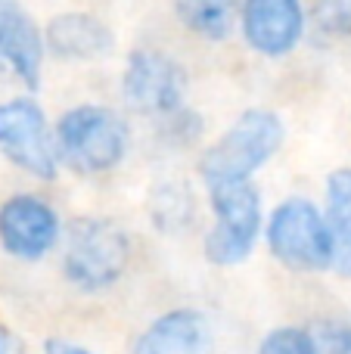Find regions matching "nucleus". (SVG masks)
<instances>
[{
    "label": "nucleus",
    "mask_w": 351,
    "mask_h": 354,
    "mask_svg": "<svg viewBox=\"0 0 351 354\" xmlns=\"http://www.w3.org/2000/svg\"><path fill=\"white\" fill-rule=\"evenodd\" d=\"M305 0H240L236 31L252 53L265 59H283L296 53L308 35Z\"/></svg>",
    "instance_id": "9"
},
{
    "label": "nucleus",
    "mask_w": 351,
    "mask_h": 354,
    "mask_svg": "<svg viewBox=\"0 0 351 354\" xmlns=\"http://www.w3.org/2000/svg\"><path fill=\"white\" fill-rule=\"evenodd\" d=\"M131 354H218V336L202 308L178 305L155 314L137 333Z\"/></svg>",
    "instance_id": "10"
},
{
    "label": "nucleus",
    "mask_w": 351,
    "mask_h": 354,
    "mask_svg": "<svg viewBox=\"0 0 351 354\" xmlns=\"http://www.w3.org/2000/svg\"><path fill=\"white\" fill-rule=\"evenodd\" d=\"M44 50L59 62H97L115 50V31L109 22L87 10H62L41 25Z\"/></svg>",
    "instance_id": "12"
},
{
    "label": "nucleus",
    "mask_w": 351,
    "mask_h": 354,
    "mask_svg": "<svg viewBox=\"0 0 351 354\" xmlns=\"http://www.w3.org/2000/svg\"><path fill=\"white\" fill-rule=\"evenodd\" d=\"M0 156L22 174L50 183L59 177L53 122L31 93L0 100Z\"/></svg>",
    "instance_id": "7"
},
{
    "label": "nucleus",
    "mask_w": 351,
    "mask_h": 354,
    "mask_svg": "<svg viewBox=\"0 0 351 354\" xmlns=\"http://www.w3.org/2000/svg\"><path fill=\"white\" fill-rule=\"evenodd\" d=\"M44 31L22 0H0V66L35 97L44 75Z\"/></svg>",
    "instance_id": "11"
},
{
    "label": "nucleus",
    "mask_w": 351,
    "mask_h": 354,
    "mask_svg": "<svg viewBox=\"0 0 351 354\" xmlns=\"http://www.w3.org/2000/svg\"><path fill=\"white\" fill-rule=\"evenodd\" d=\"M286 143V124L267 106H249L234 118L218 140L199 153L196 171L202 187L209 183H236L255 180V174L277 159Z\"/></svg>",
    "instance_id": "3"
},
{
    "label": "nucleus",
    "mask_w": 351,
    "mask_h": 354,
    "mask_svg": "<svg viewBox=\"0 0 351 354\" xmlns=\"http://www.w3.org/2000/svg\"><path fill=\"white\" fill-rule=\"evenodd\" d=\"M53 147L59 168L81 177H99L115 171L128 159L134 131L115 106L78 103L53 122Z\"/></svg>",
    "instance_id": "1"
},
{
    "label": "nucleus",
    "mask_w": 351,
    "mask_h": 354,
    "mask_svg": "<svg viewBox=\"0 0 351 354\" xmlns=\"http://www.w3.org/2000/svg\"><path fill=\"white\" fill-rule=\"evenodd\" d=\"M62 214L41 193L19 189L0 202V249L25 264L44 261L62 245Z\"/></svg>",
    "instance_id": "8"
},
{
    "label": "nucleus",
    "mask_w": 351,
    "mask_h": 354,
    "mask_svg": "<svg viewBox=\"0 0 351 354\" xmlns=\"http://www.w3.org/2000/svg\"><path fill=\"white\" fill-rule=\"evenodd\" d=\"M171 12L190 35L209 44L227 41L236 31V10L240 0H168Z\"/></svg>",
    "instance_id": "15"
},
{
    "label": "nucleus",
    "mask_w": 351,
    "mask_h": 354,
    "mask_svg": "<svg viewBox=\"0 0 351 354\" xmlns=\"http://www.w3.org/2000/svg\"><path fill=\"white\" fill-rule=\"evenodd\" d=\"M205 199L211 208V227L202 236V255L211 268H240L261 243L265 202L255 180L209 183Z\"/></svg>",
    "instance_id": "5"
},
{
    "label": "nucleus",
    "mask_w": 351,
    "mask_h": 354,
    "mask_svg": "<svg viewBox=\"0 0 351 354\" xmlns=\"http://www.w3.org/2000/svg\"><path fill=\"white\" fill-rule=\"evenodd\" d=\"M124 103L134 112L149 118H171L187 106L190 75L184 62L162 47H134L128 50L118 78Z\"/></svg>",
    "instance_id": "6"
},
{
    "label": "nucleus",
    "mask_w": 351,
    "mask_h": 354,
    "mask_svg": "<svg viewBox=\"0 0 351 354\" xmlns=\"http://www.w3.org/2000/svg\"><path fill=\"white\" fill-rule=\"evenodd\" d=\"M16 339H12V333L6 330L3 324H0V354H16Z\"/></svg>",
    "instance_id": "20"
},
{
    "label": "nucleus",
    "mask_w": 351,
    "mask_h": 354,
    "mask_svg": "<svg viewBox=\"0 0 351 354\" xmlns=\"http://www.w3.org/2000/svg\"><path fill=\"white\" fill-rule=\"evenodd\" d=\"M323 218L333 233V270L351 280V165H339L323 177Z\"/></svg>",
    "instance_id": "14"
},
{
    "label": "nucleus",
    "mask_w": 351,
    "mask_h": 354,
    "mask_svg": "<svg viewBox=\"0 0 351 354\" xmlns=\"http://www.w3.org/2000/svg\"><path fill=\"white\" fill-rule=\"evenodd\" d=\"M146 214L149 224L159 233L184 236L187 230H193L199 214V196L193 189V183H187L184 177H165L155 187H149Z\"/></svg>",
    "instance_id": "13"
},
{
    "label": "nucleus",
    "mask_w": 351,
    "mask_h": 354,
    "mask_svg": "<svg viewBox=\"0 0 351 354\" xmlns=\"http://www.w3.org/2000/svg\"><path fill=\"white\" fill-rule=\"evenodd\" d=\"M255 354H317L308 324H283L261 336Z\"/></svg>",
    "instance_id": "16"
},
{
    "label": "nucleus",
    "mask_w": 351,
    "mask_h": 354,
    "mask_svg": "<svg viewBox=\"0 0 351 354\" xmlns=\"http://www.w3.org/2000/svg\"><path fill=\"white\" fill-rule=\"evenodd\" d=\"M317 354H351V320L345 317H317L308 324Z\"/></svg>",
    "instance_id": "18"
},
{
    "label": "nucleus",
    "mask_w": 351,
    "mask_h": 354,
    "mask_svg": "<svg viewBox=\"0 0 351 354\" xmlns=\"http://www.w3.org/2000/svg\"><path fill=\"white\" fill-rule=\"evenodd\" d=\"M41 354H97V351H91L87 345H81V342H72V339L53 336V339H44Z\"/></svg>",
    "instance_id": "19"
},
{
    "label": "nucleus",
    "mask_w": 351,
    "mask_h": 354,
    "mask_svg": "<svg viewBox=\"0 0 351 354\" xmlns=\"http://www.w3.org/2000/svg\"><path fill=\"white\" fill-rule=\"evenodd\" d=\"M261 243L274 261L292 274H327L336 264V245L323 208L308 196H286L265 212Z\"/></svg>",
    "instance_id": "4"
},
{
    "label": "nucleus",
    "mask_w": 351,
    "mask_h": 354,
    "mask_svg": "<svg viewBox=\"0 0 351 354\" xmlns=\"http://www.w3.org/2000/svg\"><path fill=\"white\" fill-rule=\"evenodd\" d=\"M308 22L330 37H351V0H305Z\"/></svg>",
    "instance_id": "17"
},
{
    "label": "nucleus",
    "mask_w": 351,
    "mask_h": 354,
    "mask_svg": "<svg viewBox=\"0 0 351 354\" xmlns=\"http://www.w3.org/2000/svg\"><path fill=\"white\" fill-rule=\"evenodd\" d=\"M59 252V268L68 286L84 295H99L124 280L134 243L115 218L81 214L66 224Z\"/></svg>",
    "instance_id": "2"
}]
</instances>
